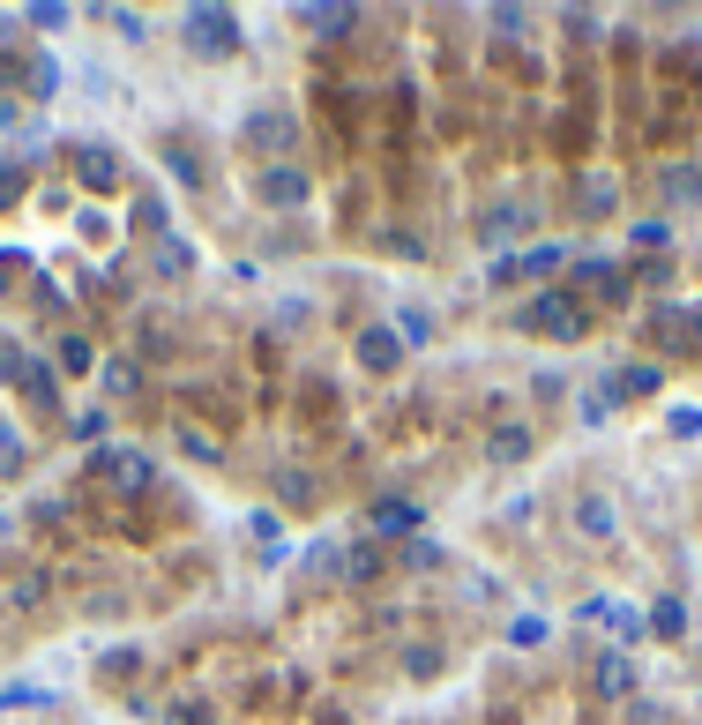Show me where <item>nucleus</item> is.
<instances>
[{
	"instance_id": "obj_24",
	"label": "nucleus",
	"mask_w": 702,
	"mask_h": 725,
	"mask_svg": "<svg viewBox=\"0 0 702 725\" xmlns=\"http://www.w3.org/2000/svg\"><path fill=\"white\" fill-rule=\"evenodd\" d=\"M665 240H672V225H665V217H643V225H635V248H665Z\"/></svg>"
},
{
	"instance_id": "obj_1",
	"label": "nucleus",
	"mask_w": 702,
	"mask_h": 725,
	"mask_svg": "<svg viewBox=\"0 0 702 725\" xmlns=\"http://www.w3.org/2000/svg\"><path fill=\"white\" fill-rule=\"evenodd\" d=\"M523 337L583 344V337H590V314H583L568 292H531V299H523Z\"/></svg>"
},
{
	"instance_id": "obj_30",
	"label": "nucleus",
	"mask_w": 702,
	"mask_h": 725,
	"mask_svg": "<svg viewBox=\"0 0 702 725\" xmlns=\"http://www.w3.org/2000/svg\"><path fill=\"white\" fill-rule=\"evenodd\" d=\"M344 568H352V576L367 584V576H373V546H352V554H344Z\"/></svg>"
},
{
	"instance_id": "obj_11",
	"label": "nucleus",
	"mask_w": 702,
	"mask_h": 725,
	"mask_svg": "<svg viewBox=\"0 0 702 725\" xmlns=\"http://www.w3.org/2000/svg\"><path fill=\"white\" fill-rule=\"evenodd\" d=\"M486 457H494V464H523V457H531V427L500 419V427H494V441H486Z\"/></svg>"
},
{
	"instance_id": "obj_8",
	"label": "nucleus",
	"mask_w": 702,
	"mask_h": 725,
	"mask_svg": "<svg viewBox=\"0 0 702 725\" xmlns=\"http://www.w3.org/2000/svg\"><path fill=\"white\" fill-rule=\"evenodd\" d=\"M418 523H426L418 502H381V509H373V531H381V539H418Z\"/></svg>"
},
{
	"instance_id": "obj_19",
	"label": "nucleus",
	"mask_w": 702,
	"mask_h": 725,
	"mask_svg": "<svg viewBox=\"0 0 702 725\" xmlns=\"http://www.w3.org/2000/svg\"><path fill=\"white\" fill-rule=\"evenodd\" d=\"M299 23H314V31H352V8H299Z\"/></svg>"
},
{
	"instance_id": "obj_17",
	"label": "nucleus",
	"mask_w": 702,
	"mask_h": 725,
	"mask_svg": "<svg viewBox=\"0 0 702 725\" xmlns=\"http://www.w3.org/2000/svg\"><path fill=\"white\" fill-rule=\"evenodd\" d=\"M396 337L412 344V352H418V344H434V307H404V314H396Z\"/></svg>"
},
{
	"instance_id": "obj_25",
	"label": "nucleus",
	"mask_w": 702,
	"mask_h": 725,
	"mask_svg": "<svg viewBox=\"0 0 702 725\" xmlns=\"http://www.w3.org/2000/svg\"><path fill=\"white\" fill-rule=\"evenodd\" d=\"M404 561H412V568H441V546H434V539H412Z\"/></svg>"
},
{
	"instance_id": "obj_32",
	"label": "nucleus",
	"mask_w": 702,
	"mask_h": 725,
	"mask_svg": "<svg viewBox=\"0 0 702 725\" xmlns=\"http://www.w3.org/2000/svg\"><path fill=\"white\" fill-rule=\"evenodd\" d=\"M695 337H702V307H695Z\"/></svg>"
},
{
	"instance_id": "obj_7",
	"label": "nucleus",
	"mask_w": 702,
	"mask_h": 725,
	"mask_svg": "<svg viewBox=\"0 0 702 725\" xmlns=\"http://www.w3.org/2000/svg\"><path fill=\"white\" fill-rule=\"evenodd\" d=\"M359 359H367V375H396L404 337H396V330H367V337H359Z\"/></svg>"
},
{
	"instance_id": "obj_18",
	"label": "nucleus",
	"mask_w": 702,
	"mask_h": 725,
	"mask_svg": "<svg viewBox=\"0 0 702 725\" xmlns=\"http://www.w3.org/2000/svg\"><path fill=\"white\" fill-rule=\"evenodd\" d=\"M15 382L31 389V404H53V396H60V382H53V367H45V359H23V375H15Z\"/></svg>"
},
{
	"instance_id": "obj_29",
	"label": "nucleus",
	"mask_w": 702,
	"mask_h": 725,
	"mask_svg": "<svg viewBox=\"0 0 702 725\" xmlns=\"http://www.w3.org/2000/svg\"><path fill=\"white\" fill-rule=\"evenodd\" d=\"M60 23H68V8H60V0H53V8H31V31H60Z\"/></svg>"
},
{
	"instance_id": "obj_33",
	"label": "nucleus",
	"mask_w": 702,
	"mask_h": 725,
	"mask_svg": "<svg viewBox=\"0 0 702 725\" xmlns=\"http://www.w3.org/2000/svg\"><path fill=\"white\" fill-rule=\"evenodd\" d=\"M0 531H8V516H0Z\"/></svg>"
},
{
	"instance_id": "obj_4",
	"label": "nucleus",
	"mask_w": 702,
	"mask_h": 725,
	"mask_svg": "<svg viewBox=\"0 0 702 725\" xmlns=\"http://www.w3.org/2000/svg\"><path fill=\"white\" fill-rule=\"evenodd\" d=\"M240 135H248L254 150H291L299 142V120H291V105H262V113H248Z\"/></svg>"
},
{
	"instance_id": "obj_14",
	"label": "nucleus",
	"mask_w": 702,
	"mask_h": 725,
	"mask_svg": "<svg viewBox=\"0 0 702 725\" xmlns=\"http://www.w3.org/2000/svg\"><path fill=\"white\" fill-rule=\"evenodd\" d=\"M97 389H105V396H135V389H142V367H135V359H105V367H97Z\"/></svg>"
},
{
	"instance_id": "obj_31",
	"label": "nucleus",
	"mask_w": 702,
	"mask_h": 725,
	"mask_svg": "<svg viewBox=\"0 0 702 725\" xmlns=\"http://www.w3.org/2000/svg\"><path fill=\"white\" fill-rule=\"evenodd\" d=\"M172 725H209L203 703H172Z\"/></svg>"
},
{
	"instance_id": "obj_6",
	"label": "nucleus",
	"mask_w": 702,
	"mask_h": 725,
	"mask_svg": "<svg viewBox=\"0 0 702 725\" xmlns=\"http://www.w3.org/2000/svg\"><path fill=\"white\" fill-rule=\"evenodd\" d=\"M254 195H262L269 210H291V203H307V172L299 165H269L262 180H254Z\"/></svg>"
},
{
	"instance_id": "obj_21",
	"label": "nucleus",
	"mask_w": 702,
	"mask_h": 725,
	"mask_svg": "<svg viewBox=\"0 0 702 725\" xmlns=\"http://www.w3.org/2000/svg\"><path fill=\"white\" fill-rule=\"evenodd\" d=\"M545 636H553V629H545L538 613H523V621H508V643H523V651H531V643H545Z\"/></svg>"
},
{
	"instance_id": "obj_16",
	"label": "nucleus",
	"mask_w": 702,
	"mask_h": 725,
	"mask_svg": "<svg viewBox=\"0 0 702 725\" xmlns=\"http://www.w3.org/2000/svg\"><path fill=\"white\" fill-rule=\"evenodd\" d=\"M83 180H90V187H113V180H120V158H113L105 142H90V150H83Z\"/></svg>"
},
{
	"instance_id": "obj_9",
	"label": "nucleus",
	"mask_w": 702,
	"mask_h": 725,
	"mask_svg": "<svg viewBox=\"0 0 702 725\" xmlns=\"http://www.w3.org/2000/svg\"><path fill=\"white\" fill-rule=\"evenodd\" d=\"M590 688H598V695H635V666H628V658H620V651H606V658H598V666H590Z\"/></svg>"
},
{
	"instance_id": "obj_3",
	"label": "nucleus",
	"mask_w": 702,
	"mask_h": 725,
	"mask_svg": "<svg viewBox=\"0 0 702 725\" xmlns=\"http://www.w3.org/2000/svg\"><path fill=\"white\" fill-rule=\"evenodd\" d=\"M97 479L120 486V494H142V486L158 479V464H150L142 449H97Z\"/></svg>"
},
{
	"instance_id": "obj_2",
	"label": "nucleus",
	"mask_w": 702,
	"mask_h": 725,
	"mask_svg": "<svg viewBox=\"0 0 702 725\" xmlns=\"http://www.w3.org/2000/svg\"><path fill=\"white\" fill-rule=\"evenodd\" d=\"M180 31H187V45H195L203 60H232V53L248 45L232 8H187V15H180Z\"/></svg>"
},
{
	"instance_id": "obj_13",
	"label": "nucleus",
	"mask_w": 702,
	"mask_h": 725,
	"mask_svg": "<svg viewBox=\"0 0 702 725\" xmlns=\"http://www.w3.org/2000/svg\"><path fill=\"white\" fill-rule=\"evenodd\" d=\"M658 195H665V203H702V172L695 165H665Z\"/></svg>"
},
{
	"instance_id": "obj_5",
	"label": "nucleus",
	"mask_w": 702,
	"mask_h": 725,
	"mask_svg": "<svg viewBox=\"0 0 702 725\" xmlns=\"http://www.w3.org/2000/svg\"><path fill=\"white\" fill-rule=\"evenodd\" d=\"M576 621H583V629H613L620 643H635V636H643V613H635V606H613V598H583V606H576Z\"/></svg>"
},
{
	"instance_id": "obj_22",
	"label": "nucleus",
	"mask_w": 702,
	"mask_h": 725,
	"mask_svg": "<svg viewBox=\"0 0 702 725\" xmlns=\"http://www.w3.org/2000/svg\"><path fill=\"white\" fill-rule=\"evenodd\" d=\"M180 449H187L195 464H217V441H209V434H195V427H180Z\"/></svg>"
},
{
	"instance_id": "obj_10",
	"label": "nucleus",
	"mask_w": 702,
	"mask_h": 725,
	"mask_svg": "<svg viewBox=\"0 0 702 725\" xmlns=\"http://www.w3.org/2000/svg\"><path fill=\"white\" fill-rule=\"evenodd\" d=\"M598 389H606V396H658L665 375H658V367H613Z\"/></svg>"
},
{
	"instance_id": "obj_15",
	"label": "nucleus",
	"mask_w": 702,
	"mask_h": 725,
	"mask_svg": "<svg viewBox=\"0 0 702 725\" xmlns=\"http://www.w3.org/2000/svg\"><path fill=\"white\" fill-rule=\"evenodd\" d=\"M643 629H658L665 643H672V636H688V606H680V598H658V606L643 613Z\"/></svg>"
},
{
	"instance_id": "obj_28",
	"label": "nucleus",
	"mask_w": 702,
	"mask_h": 725,
	"mask_svg": "<svg viewBox=\"0 0 702 725\" xmlns=\"http://www.w3.org/2000/svg\"><path fill=\"white\" fill-rule=\"evenodd\" d=\"M158 262H165V269H187V262H195V248H187V240H165V248H158Z\"/></svg>"
},
{
	"instance_id": "obj_23",
	"label": "nucleus",
	"mask_w": 702,
	"mask_h": 725,
	"mask_svg": "<svg viewBox=\"0 0 702 725\" xmlns=\"http://www.w3.org/2000/svg\"><path fill=\"white\" fill-rule=\"evenodd\" d=\"M568 248H531V255H516V269H561Z\"/></svg>"
},
{
	"instance_id": "obj_20",
	"label": "nucleus",
	"mask_w": 702,
	"mask_h": 725,
	"mask_svg": "<svg viewBox=\"0 0 702 725\" xmlns=\"http://www.w3.org/2000/svg\"><path fill=\"white\" fill-rule=\"evenodd\" d=\"M105 23H113V31H120L127 45H142V31H150V23H142L135 8H105Z\"/></svg>"
},
{
	"instance_id": "obj_27",
	"label": "nucleus",
	"mask_w": 702,
	"mask_h": 725,
	"mask_svg": "<svg viewBox=\"0 0 702 725\" xmlns=\"http://www.w3.org/2000/svg\"><path fill=\"white\" fill-rule=\"evenodd\" d=\"M606 412H613V396H606V389H590V396H583V427H598Z\"/></svg>"
},
{
	"instance_id": "obj_26",
	"label": "nucleus",
	"mask_w": 702,
	"mask_h": 725,
	"mask_svg": "<svg viewBox=\"0 0 702 725\" xmlns=\"http://www.w3.org/2000/svg\"><path fill=\"white\" fill-rule=\"evenodd\" d=\"M583 203L590 210H613V180H583Z\"/></svg>"
},
{
	"instance_id": "obj_12",
	"label": "nucleus",
	"mask_w": 702,
	"mask_h": 725,
	"mask_svg": "<svg viewBox=\"0 0 702 725\" xmlns=\"http://www.w3.org/2000/svg\"><path fill=\"white\" fill-rule=\"evenodd\" d=\"M576 531L583 539H613V502H606V494H583L576 502Z\"/></svg>"
}]
</instances>
